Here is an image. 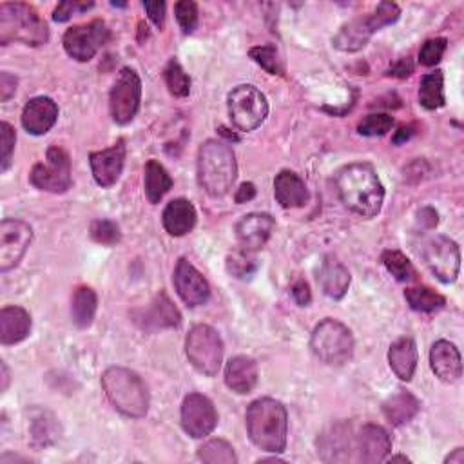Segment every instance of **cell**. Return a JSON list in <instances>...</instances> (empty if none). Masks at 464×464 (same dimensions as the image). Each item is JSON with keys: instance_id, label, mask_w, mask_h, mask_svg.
I'll return each mask as SVG.
<instances>
[{"instance_id": "cell-1", "label": "cell", "mask_w": 464, "mask_h": 464, "mask_svg": "<svg viewBox=\"0 0 464 464\" xmlns=\"http://www.w3.org/2000/svg\"><path fill=\"white\" fill-rule=\"evenodd\" d=\"M341 201L363 218L379 214L385 201V187L370 163H350L336 176Z\"/></svg>"}, {"instance_id": "cell-2", "label": "cell", "mask_w": 464, "mask_h": 464, "mask_svg": "<svg viewBox=\"0 0 464 464\" xmlns=\"http://www.w3.org/2000/svg\"><path fill=\"white\" fill-rule=\"evenodd\" d=\"M238 176L237 154L227 142L207 140L198 151V180L201 189L212 198L230 192Z\"/></svg>"}, {"instance_id": "cell-3", "label": "cell", "mask_w": 464, "mask_h": 464, "mask_svg": "<svg viewBox=\"0 0 464 464\" xmlns=\"http://www.w3.org/2000/svg\"><path fill=\"white\" fill-rule=\"evenodd\" d=\"M251 441L264 451L282 453L287 446L289 415L283 403L264 397L255 401L246 413Z\"/></svg>"}, {"instance_id": "cell-4", "label": "cell", "mask_w": 464, "mask_h": 464, "mask_svg": "<svg viewBox=\"0 0 464 464\" xmlns=\"http://www.w3.org/2000/svg\"><path fill=\"white\" fill-rule=\"evenodd\" d=\"M102 388L109 403L124 415L140 419L149 410V390L142 377L124 367H111L102 376Z\"/></svg>"}, {"instance_id": "cell-5", "label": "cell", "mask_w": 464, "mask_h": 464, "mask_svg": "<svg viewBox=\"0 0 464 464\" xmlns=\"http://www.w3.org/2000/svg\"><path fill=\"white\" fill-rule=\"evenodd\" d=\"M50 41V28L35 8L23 3L0 6V44L21 42L26 46H44Z\"/></svg>"}, {"instance_id": "cell-6", "label": "cell", "mask_w": 464, "mask_h": 464, "mask_svg": "<svg viewBox=\"0 0 464 464\" xmlns=\"http://www.w3.org/2000/svg\"><path fill=\"white\" fill-rule=\"evenodd\" d=\"M401 15V10L394 3H381L374 14H370L365 19H354L348 24H345L338 35L334 37L332 44L339 51L345 53H356L367 46L370 37L383 28L394 24Z\"/></svg>"}, {"instance_id": "cell-7", "label": "cell", "mask_w": 464, "mask_h": 464, "mask_svg": "<svg viewBox=\"0 0 464 464\" xmlns=\"http://www.w3.org/2000/svg\"><path fill=\"white\" fill-rule=\"evenodd\" d=\"M354 336L347 325L327 318L316 325L311 336L312 352L327 365L341 367L354 356Z\"/></svg>"}, {"instance_id": "cell-8", "label": "cell", "mask_w": 464, "mask_h": 464, "mask_svg": "<svg viewBox=\"0 0 464 464\" xmlns=\"http://www.w3.org/2000/svg\"><path fill=\"white\" fill-rule=\"evenodd\" d=\"M185 354L198 372L214 377L221 368L223 341L212 327L194 325L185 339Z\"/></svg>"}, {"instance_id": "cell-9", "label": "cell", "mask_w": 464, "mask_h": 464, "mask_svg": "<svg viewBox=\"0 0 464 464\" xmlns=\"http://www.w3.org/2000/svg\"><path fill=\"white\" fill-rule=\"evenodd\" d=\"M227 107L232 124L246 133L258 129L269 115V104L265 95L258 88L249 84L238 86L228 93Z\"/></svg>"}, {"instance_id": "cell-10", "label": "cell", "mask_w": 464, "mask_h": 464, "mask_svg": "<svg viewBox=\"0 0 464 464\" xmlns=\"http://www.w3.org/2000/svg\"><path fill=\"white\" fill-rule=\"evenodd\" d=\"M30 180L37 189L46 192L62 194L70 190L73 185L70 154L59 145L50 147L46 153V162H41L33 167Z\"/></svg>"}, {"instance_id": "cell-11", "label": "cell", "mask_w": 464, "mask_h": 464, "mask_svg": "<svg viewBox=\"0 0 464 464\" xmlns=\"http://www.w3.org/2000/svg\"><path fill=\"white\" fill-rule=\"evenodd\" d=\"M142 100V80L131 68H124L111 89L109 109L116 124L125 125L133 122L140 109Z\"/></svg>"}, {"instance_id": "cell-12", "label": "cell", "mask_w": 464, "mask_h": 464, "mask_svg": "<svg viewBox=\"0 0 464 464\" xmlns=\"http://www.w3.org/2000/svg\"><path fill=\"white\" fill-rule=\"evenodd\" d=\"M111 39V32L104 21H93L89 24L73 26L66 32L62 42L66 53L79 60L89 62Z\"/></svg>"}, {"instance_id": "cell-13", "label": "cell", "mask_w": 464, "mask_h": 464, "mask_svg": "<svg viewBox=\"0 0 464 464\" xmlns=\"http://www.w3.org/2000/svg\"><path fill=\"white\" fill-rule=\"evenodd\" d=\"M33 240V228L15 218L0 223V273H10L24 258Z\"/></svg>"}, {"instance_id": "cell-14", "label": "cell", "mask_w": 464, "mask_h": 464, "mask_svg": "<svg viewBox=\"0 0 464 464\" xmlns=\"http://www.w3.org/2000/svg\"><path fill=\"white\" fill-rule=\"evenodd\" d=\"M422 258L428 269L442 283H453L460 271V253L453 240L446 237L432 238L424 249Z\"/></svg>"}, {"instance_id": "cell-15", "label": "cell", "mask_w": 464, "mask_h": 464, "mask_svg": "<svg viewBox=\"0 0 464 464\" xmlns=\"http://www.w3.org/2000/svg\"><path fill=\"white\" fill-rule=\"evenodd\" d=\"M218 424V412L212 401L201 394H189L181 404V426L194 439L207 437Z\"/></svg>"}, {"instance_id": "cell-16", "label": "cell", "mask_w": 464, "mask_h": 464, "mask_svg": "<svg viewBox=\"0 0 464 464\" xmlns=\"http://www.w3.org/2000/svg\"><path fill=\"white\" fill-rule=\"evenodd\" d=\"M172 283H174V289H176L178 296L181 298V302L187 307L205 305L210 298V287H209L207 280L185 258H181L176 264Z\"/></svg>"}, {"instance_id": "cell-17", "label": "cell", "mask_w": 464, "mask_h": 464, "mask_svg": "<svg viewBox=\"0 0 464 464\" xmlns=\"http://www.w3.org/2000/svg\"><path fill=\"white\" fill-rule=\"evenodd\" d=\"M274 218L267 212H251L237 223V238L244 251H260L274 230Z\"/></svg>"}, {"instance_id": "cell-18", "label": "cell", "mask_w": 464, "mask_h": 464, "mask_svg": "<svg viewBox=\"0 0 464 464\" xmlns=\"http://www.w3.org/2000/svg\"><path fill=\"white\" fill-rule=\"evenodd\" d=\"M125 153V142L118 140L113 147L89 154L93 178L100 187H113L118 181L124 171Z\"/></svg>"}, {"instance_id": "cell-19", "label": "cell", "mask_w": 464, "mask_h": 464, "mask_svg": "<svg viewBox=\"0 0 464 464\" xmlns=\"http://www.w3.org/2000/svg\"><path fill=\"white\" fill-rule=\"evenodd\" d=\"M357 460L376 464L386 459L392 450V439L388 432L379 424H365L356 439Z\"/></svg>"}, {"instance_id": "cell-20", "label": "cell", "mask_w": 464, "mask_h": 464, "mask_svg": "<svg viewBox=\"0 0 464 464\" xmlns=\"http://www.w3.org/2000/svg\"><path fill=\"white\" fill-rule=\"evenodd\" d=\"M59 106L48 97L30 100L23 111V125L30 135L42 136L57 124Z\"/></svg>"}, {"instance_id": "cell-21", "label": "cell", "mask_w": 464, "mask_h": 464, "mask_svg": "<svg viewBox=\"0 0 464 464\" xmlns=\"http://www.w3.org/2000/svg\"><path fill=\"white\" fill-rule=\"evenodd\" d=\"M430 367L444 383H455L462 376V361L457 347L450 341H435L430 350Z\"/></svg>"}, {"instance_id": "cell-22", "label": "cell", "mask_w": 464, "mask_h": 464, "mask_svg": "<svg viewBox=\"0 0 464 464\" xmlns=\"http://www.w3.org/2000/svg\"><path fill=\"white\" fill-rule=\"evenodd\" d=\"M225 383L237 394H251L258 385V365L253 357L237 356L225 367Z\"/></svg>"}, {"instance_id": "cell-23", "label": "cell", "mask_w": 464, "mask_h": 464, "mask_svg": "<svg viewBox=\"0 0 464 464\" xmlns=\"http://www.w3.org/2000/svg\"><path fill=\"white\" fill-rule=\"evenodd\" d=\"M32 334V316L23 307H5L0 311V343L17 345Z\"/></svg>"}, {"instance_id": "cell-24", "label": "cell", "mask_w": 464, "mask_h": 464, "mask_svg": "<svg viewBox=\"0 0 464 464\" xmlns=\"http://www.w3.org/2000/svg\"><path fill=\"white\" fill-rule=\"evenodd\" d=\"M196 218L198 216H196L194 205L185 198H176L167 203L162 221L171 237L180 238V237L189 235V232L194 228Z\"/></svg>"}, {"instance_id": "cell-25", "label": "cell", "mask_w": 464, "mask_h": 464, "mask_svg": "<svg viewBox=\"0 0 464 464\" xmlns=\"http://www.w3.org/2000/svg\"><path fill=\"white\" fill-rule=\"evenodd\" d=\"M138 320L145 330H158L178 327L181 323V314L174 307V303L162 292L151 302V305L142 312Z\"/></svg>"}, {"instance_id": "cell-26", "label": "cell", "mask_w": 464, "mask_h": 464, "mask_svg": "<svg viewBox=\"0 0 464 464\" xmlns=\"http://www.w3.org/2000/svg\"><path fill=\"white\" fill-rule=\"evenodd\" d=\"M318 448L321 451V457L329 462L334 460H348V450L352 448V437H350V426L347 422L332 424L327 432H323L318 439Z\"/></svg>"}, {"instance_id": "cell-27", "label": "cell", "mask_w": 464, "mask_h": 464, "mask_svg": "<svg viewBox=\"0 0 464 464\" xmlns=\"http://www.w3.org/2000/svg\"><path fill=\"white\" fill-rule=\"evenodd\" d=\"M274 196L283 209H298L309 201V189L296 172L282 171L274 180Z\"/></svg>"}, {"instance_id": "cell-28", "label": "cell", "mask_w": 464, "mask_h": 464, "mask_svg": "<svg viewBox=\"0 0 464 464\" xmlns=\"http://www.w3.org/2000/svg\"><path fill=\"white\" fill-rule=\"evenodd\" d=\"M318 282H320L325 296H329L332 300H341L347 294L352 278H350L348 269L341 262H338L332 256H327L325 262L321 264Z\"/></svg>"}, {"instance_id": "cell-29", "label": "cell", "mask_w": 464, "mask_h": 464, "mask_svg": "<svg viewBox=\"0 0 464 464\" xmlns=\"http://www.w3.org/2000/svg\"><path fill=\"white\" fill-rule=\"evenodd\" d=\"M417 345L412 338H401L388 350V363L401 381H410L417 368Z\"/></svg>"}, {"instance_id": "cell-30", "label": "cell", "mask_w": 464, "mask_h": 464, "mask_svg": "<svg viewBox=\"0 0 464 464\" xmlns=\"http://www.w3.org/2000/svg\"><path fill=\"white\" fill-rule=\"evenodd\" d=\"M421 410V403L419 399L404 390H399L397 394L390 395L385 403H383V413L385 417L395 424V426H403L406 422H410Z\"/></svg>"}, {"instance_id": "cell-31", "label": "cell", "mask_w": 464, "mask_h": 464, "mask_svg": "<svg viewBox=\"0 0 464 464\" xmlns=\"http://www.w3.org/2000/svg\"><path fill=\"white\" fill-rule=\"evenodd\" d=\"M144 187H145V196L151 203H160V200L171 190L172 187V178L169 176L167 169L156 162L149 160L145 165V176H144Z\"/></svg>"}, {"instance_id": "cell-32", "label": "cell", "mask_w": 464, "mask_h": 464, "mask_svg": "<svg viewBox=\"0 0 464 464\" xmlns=\"http://www.w3.org/2000/svg\"><path fill=\"white\" fill-rule=\"evenodd\" d=\"M98 307V298L97 292L91 287H79L73 296L71 303V316L73 323L79 329H89L93 325L95 314Z\"/></svg>"}, {"instance_id": "cell-33", "label": "cell", "mask_w": 464, "mask_h": 464, "mask_svg": "<svg viewBox=\"0 0 464 464\" xmlns=\"http://www.w3.org/2000/svg\"><path fill=\"white\" fill-rule=\"evenodd\" d=\"M419 104L428 109H439L444 106V75L442 71H433L422 77L419 88Z\"/></svg>"}, {"instance_id": "cell-34", "label": "cell", "mask_w": 464, "mask_h": 464, "mask_svg": "<svg viewBox=\"0 0 464 464\" xmlns=\"http://www.w3.org/2000/svg\"><path fill=\"white\" fill-rule=\"evenodd\" d=\"M404 300L415 312H437L446 305L444 296L428 287H412L404 291Z\"/></svg>"}, {"instance_id": "cell-35", "label": "cell", "mask_w": 464, "mask_h": 464, "mask_svg": "<svg viewBox=\"0 0 464 464\" xmlns=\"http://www.w3.org/2000/svg\"><path fill=\"white\" fill-rule=\"evenodd\" d=\"M198 459L209 464H237L238 457L235 448H232L227 441L223 439H212L205 442L198 450Z\"/></svg>"}, {"instance_id": "cell-36", "label": "cell", "mask_w": 464, "mask_h": 464, "mask_svg": "<svg viewBox=\"0 0 464 464\" xmlns=\"http://www.w3.org/2000/svg\"><path fill=\"white\" fill-rule=\"evenodd\" d=\"M381 262L385 265V269L397 280L403 283L413 282L415 280V269L412 265V262L399 251H385L381 256Z\"/></svg>"}, {"instance_id": "cell-37", "label": "cell", "mask_w": 464, "mask_h": 464, "mask_svg": "<svg viewBox=\"0 0 464 464\" xmlns=\"http://www.w3.org/2000/svg\"><path fill=\"white\" fill-rule=\"evenodd\" d=\"M227 271L230 276H235L238 280H249L256 274L258 264H256V258L253 256V253L240 249L237 253L228 255Z\"/></svg>"}, {"instance_id": "cell-38", "label": "cell", "mask_w": 464, "mask_h": 464, "mask_svg": "<svg viewBox=\"0 0 464 464\" xmlns=\"http://www.w3.org/2000/svg\"><path fill=\"white\" fill-rule=\"evenodd\" d=\"M165 82L172 97L185 98L190 93V79L183 71L178 60H171L165 68Z\"/></svg>"}, {"instance_id": "cell-39", "label": "cell", "mask_w": 464, "mask_h": 464, "mask_svg": "<svg viewBox=\"0 0 464 464\" xmlns=\"http://www.w3.org/2000/svg\"><path fill=\"white\" fill-rule=\"evenodd\" d=\"M249 57L271 75H283L285 73L280 53L274 46H256L249 51Z\"/></svg>"}, {"instance_id": "cell-40", "label": "cell", "mask_w": 464, "mask_h": 464, "mask_svg": "<svg viewBox=\"0 0 464 464\" xmlns=\"http://www.w3.org/2000/svg\"><path fill=\"white\" fill-rule=\"evenodd\" d=\"M32 433H33V441L41 446H48L51 442L57 441V422H55V417L48 412H41L39 417L33 419V428H32Z\"/></svg>"}, {"instance_id": "cell-41", "label": "cell", "mask_w": 464, "mask_h": 464, "mask_svg": "<svg viewBox=\"0 0 464 464\" xmlns=\"http://www.w3.org/2000/svg\"><path fill=\"white\" fill-rule=\"evenodd\" d=\"M89 232H91V238L102 246H116L122 238L118 225L111 219H95L91 223Z\"/></svg>"}, {"instance_id": "cell-42", "label": "cell", "mask_w": 464, "mask_h": 464, "mask_svg": "<svg viewBox=\"0 0 464 464\" xmlns=\"http://www.w3.org/2000/svg\"><path fill=\"white\" fill-rule=\"evenodd\" d=\"M394 127V118L385 113L368 115L357 125V133L363 136H385Z\"/></svg>"}, {"instance_id": "cell-43", "label": "cell", "mask_w": 464, "mask_h": 464, "mask_svg": "<svg viewBox=\"0 0 464 464\" xmlns=\"http://www.w3.org/2000/svg\"><path fill=\"white\" fill-rule=\"evenodd\" d=\"M174 14L185 35H190L198 28V6L192 0H181L174 6Z\"/></svg>"}, {"instance_id": "cell-44", "label": "cell", "mask_w": 464, "mask_h": 464, "mask_svg": "<svg viewBox=\"0 0 464 464\" xmlns=\"http://www.w3.org/2000/svg\"><path fill=\"white\" fill-rule=\"evenodd\" d=\"M448 48V41L446 39H430L422 44L421 51H419V62L426 68H433L435 64L441 62L444 51Z\"/></svg>"}, {"instance_id": "cell-45", "label": "cell", "mask_w": 464, "mask_h": 464, "mask_svg": "<svg viewBox=\"0 0 464 464\" xmlns=\"http://www.w3.org/2000/svg\"><path fill=\"white\" fill-rule=\"evenodd\" d=\"M15 142H17L15 129L8 122L0 124V144H3V165H0V169H3V172H6L12 163Z\"/></svg>"}, {"instance_id": "cell-46", "label": "cell", "mask_w": 464, "mask_h": 464, "mask_svg": "<svg viewBox=\"0 0 464 464\" xmlns=\"http://www.w3.org/2000/svg\"><path fill=\"white\" fill-rule=\"evenodd\" d=\"M93 8V3H60L57 10L53 12V21L55 23H66L71 19L73 14L77 12H88Z\"/></svg>"}, {"instance_id": "cell-47", "label": "cell", "mask_w": 464, "mask_h": 464, "mask_svg": "<svg viewBox=\"0 0 464 464\" xmlns=\"http://www.w3.org/2000/svg\"><path fill=\"white\" fill-rule=\"evenodd\" d=\"M17 84H19V80L12 73H8V71L0 73V100L8 102L15 95Z\"/></svg>"}, {"instance_id": "cell-48", "label": "cell", "mask_w": 464, "mask_h": 464, "mask_svg": "<svg viewBox=\"0 0 464 464\" xmlns=\"http://www.w3.org/2000/svg\"><path fill=\"white\" fill-rule=\"evenodd\" d=\"M144 8L154 26L162 30L165 24V3H144Z\"/></svg>"}, {"instance_id": "cell-49", "label": "cell", "mask_w": 464, "mask_h": 464, "mask_svg": "<svg viewBox=\"0 0 464 464\" xmlns=\"http://www.w3.org/2000/svg\"><path fill=\"white\" fill-rule=\"evenodd\" d=\"M292 298L296 300V303H298L300 307L311 305V302H312V292H311V287H309V283H307L305 280H300V282H296V283L292 285Z\"/></svg>"}, {"instance_id": "cell-50", "label": "cell", "mask_w": 464, "mask_h": 464, "mask_svg": "<svg viewBox=\"0 0 464 464\" xmlns=\"http://www.w3.org/2000/svg\"><path fill=\"white\" fill-rule=\"evenodd\" d=\"M413 73V62L406 57V59H401L397 60L392 68H390V75L392 77H397V79H406Z\"/></svg>"}, {"instance_id": "cell-51", "label": "cell", "mask_w": 464, "mask_h": 464, "mask_svg": "<svg viewBox=\"0 0 464 464\" xmlns=\"http://www.w3.org/2000/svg\"><path fill=\"white\" fill-rule=\"evenodd\" d=\"M417 221H419V225L424 227V228H433V227L439 223V216H437V212H435L432 207H424V209L419 210Z\"/></svg>"}, {"instance_id": "cell-52", "label": "cell", "mask_w": 464, "mask_h": 464, "mask_svg": "<svg viewBox=\"0 0 464 464\" xmlns=\"http://www.w3.org/2000/svg\"><path fill=\"white\" fill-rule=\"evenodd\" d=\"M255 196H256L255 183H242L240 189L237 190L235 200H237V203H247V201L255 200Z\"/></svg>"}, {"instance_id": "cell-53", "label": "cell", "mask_w": 464, "mask_h": 464, "mask_svg": "<svg viewBox=\"0 0 464 464\" xmlns=\"http://www.w3.org/2000/svg\"><path fill=\"white\" fill-rule=\"evenodd\" d=\"M415 127L413 125H403L397 133H395V136H394V144H403V142H406V140H410L412 136H413V131Z\"/></svg>"}, {"instance_id": "cell-54", "label": "cell", "mask_w": 464, "mask_h": 464, "mask_svg": "<svg viewBox=\"0 0 464 464\" xmlns=\"http://www.w3.org/2000/svg\"><path fill=\"white\" fill-rule=\"evenodd\" d=\"M444 462H448V464H464V450L462 448L453 450V453H450L444 459Z\"/></svg>"}, {"instance_id": "cell-55", "label": "cell", "mask_w": 464, "mask_h": 464, "mask_svg": "<svg viewBox=\"0 0 464 464\" xmlns=\"http://www.w3.org/2000/svg\"><path fill=\"white\" fill-rule=\"evenodd\" d=\"M0 368H3V392H5L10 385V370H8V365L5 361L0 363Z\"/></svg>"}, {"instance_id": "cell-56", "label": "cell", "mask_w": 464, "mask_h": 464, "mask_svg": "<svg viewBox=\"0 0 464 464\" xmlns=\"http://www.w3.org/2000/svg\"><path fill=\"white\" fill-rule=\"evenodd\" d=\"M219 135H221V136H225L227 140H232V142H238V140H240V136H238V135L228 133V129H225V127H219Z\"/></svg>"}, {"instance_id": "cell-57", "label": "cell", "mask_w": 464, "mask_h": 464, "mask_svg": "<svg viewBox=\"0 0 464 464\" xmlns=\"http://www.w3.org/2000/svg\"><path fill=\"white\" fill-rule=\"evenodd\" d=\"M388 460H390V462H397V460H401V462H410V459L404 457V455H395V457H390Z\"/></svg>"}]
</instances>
